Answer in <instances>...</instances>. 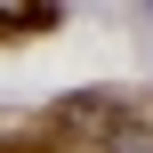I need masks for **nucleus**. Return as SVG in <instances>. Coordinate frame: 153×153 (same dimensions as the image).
I'll return each instance as SVG.
<instances>
[{
  "label": "nucleus",
  "instance_id": "1",
  "mask_svg": "<svg viewBox=\"0 0 153 153\" xmlns=\"http://www.w3.org/2000/svg\"><path fill=\"white\" fill-rule=\"evenodd\" d=\"M48 24H56V8H40V0H32V8H8V0H0V40H32V32H48Z\"/></svg>",
  "mask_w": 153,
  "mask_h": 153
}]
</instances>
